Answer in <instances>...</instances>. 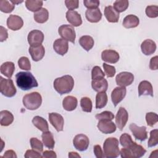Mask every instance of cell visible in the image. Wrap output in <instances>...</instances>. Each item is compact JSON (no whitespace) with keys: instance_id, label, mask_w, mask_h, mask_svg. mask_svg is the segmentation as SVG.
Instances as JSON below:
<instances>
[{"instance_id":"cell-52","label":"cell","mask_w":158,"mask_h":158,"mask_svg":"<svg viewBox=\"0 0 158 158\" xmlns=\"http://www.w3.org/2000/svg\"><path fill=\"white\" fill-rule=\"evenodd\" d=\"M149 68L152 70H156L158 69V57L156 56L152 57L149 62Z\"/></svg>"},{"instance_id":"cell-14","label":"cell","mask_w":158,"mask_h":158,"mask_svg":"<svg viewBox=\"0 0 158 158\" xmlns=\"http://www.w3.org/2000/svg\"><path fill=\"white\" fill-rule=\"evenodd\" d=\"M126 88L123 86H118L112 90L111 93V99L115 107L124 99L126 95Z\"/></svg>"},{"instance_id":"cell-58","label":"cell","mask_w":158,"mask_h":158,"mask_svg":"<svg viewBox=\"0 0 158 158\" xmlns=\"http://www.w3.org/2000/svg\"><path fill=\"white\" fill-rule=\"evenodd\" d=\"M10 2H12L13 4L15 5V4H18L22 3V2H23V1H14V0H10Z\"/></svg>"},{"instance_id":"cell-32","label":"cell","mask_w":158,"mask_h":158,"mask_svg":"<svg viewBox=\"0 0 158 158\" xmlns=\"http://www.w3.org/2000/svg\"><path fill=\"white\" fill-rule=\"evenodd\" d=\"M41 138L43 143L45 147L50 149H52L54 148L55 141L54 139L53 135L51 132L49 131L43 132L41 135Z\"/></svg>"},{"instance_id":"cell-42","label":"cell","mask_w":158,"mask_h":158,"mask_svg":"<svg viewBox=\"0 0 158 158\" xmlns=\"http://www.w3.org/2000/svg\"><path fill=\"white\" fill-rule=\"evenodd\" d=\"M146 121L149 127H153L158 122V115L155 112H148L146 114Z\"/></svg>"},{"instance_id":"cell-15","label":"cell","mask_w":158,"mask_h":158,"mask_svg":"<svg viewBox=\"0 0 158 158\" xmlns=\"http://www.w3.org/2000/svg\"><path fill=\"white\" fill-rule=\"evenodd\" d=\"M23 21L22 19L16 15H10L7 20V26L12 31L20 30L23 27Z\"/></svg>"},{"instance_id":"cell-16","label":"cell","mask_w":158,"mask_h":158,"mask_svg":"<svg viewBox=\"0 0 158 158\" xmlns=\"http://www.w3.org/2000/svg\"><path fill=\"white\" fill-rule=\"evenodd\" d=\"M102 60L110 64L117 63L120 59L119 54L112 49H106L102 52L101 53Z\"/></svg>"},{"instance_id":"cell-31","label":"cell","mask_w":158,"mask_h":158,"mask_svg":"<svg viewBox=\"0 0 158 158\" xmlns=\"http://www.w3.org/2000/svg\"><path fill=\"white\" fill-rule=\"evenodd\" d=\"M35 20L39 23H44L48 20L49 12L46 8H41L34 13Z\"/></svg>"},{"instance_id":"cell-18","label":"cell","mask_w":158,"mask_h":158,"mask_svg":"<svg viewBox=\"0 0 158 158\" xmlns=\"http://www.w3.org/2000/svg\"><path fill=\"white\" fill-rule=\"evenodd\" d=\"M53 49L57 54L60 56H64L68 52V41L62 38H58L53 43Z\"/></svg>"},{"instance_id":"cell-56","label":"cell","mask_w":158,"mask_h":158,"mask_svg":"<svg viewBox=\"0 0 158 158\" xmlns=\"http://www.w3.org/2000/svg\"><path fill=\"white\" fill-rule=\"evenodd\" d=\"M3 157H6V158H9V157H12V158H17V156L15 152V151H14L13 150H7L5 152V153L4 154Z\"/></svg>"},{"instance_id":"cell-2","label":"cell","mask_w":158,"mask_h":158,"mask_svg":"<svg viewBox=\"0 0 158 158\" xmlns=\"http://www.w3.org/2000/svg\"><path fill=\"white\" fill-rule=\"evenodd\" d=\"M54 88L60 94L69 93L74 86V80L69 75H65L56 78L54 81Z\"/></svg>"},{"instance_id":"cell-49","label":"cell","mask_w":158,"mask_h":158,"mask_svg":"<svg viewBox=\"0 0 158 158\" xmlns=\"http://www.w3.org/2000/svg\"><path fill=\"white\" fill-rule=\"evenodd\" d=\"M24 157L25 158H34V157L41 158L43 156L41 155L40 152L32 149L27 150V151L24 155Z\"/></svg>"},{"instance_id":"cell-53","label":"cell","mask_w":158,"mask_h":158,"mask_svg":"<svg viewBox=\"0 0 158 158\" xmlns=\"http://www.w3.org/2000/svg\"><path fill=\"white\" fill-rule=\"evenodd\" d=\"M120 154L122 158H132L131 152L128 148H123L120 151Z\"/></svg>"},{"instance_id":"cell-4","label":"cell","mask_w":158,"mask_h":158,"mask_svg":"<svg viewBox=\"0 0 158 158\" xmlns=\"http://www.w3.org/2000/svg\"><path fill=\"white\" fill-rule=\"evenodd\" d=\"M23 106L28 110H34L38 109L42 103V97L38 92H32L23 97Z\"/></svg>"},{"instance_id":"cell-27","label":"cell","mask_w":158,"mask_h":158,"mask_svg":"<svg viewBox=\"0 0 158 158\" xmlns=\"http://www.w3.org/2000/svg\"><path fill=\"white\" fill-rule=\"evenodd\" d=\"M130 149L132 158H139L143 157L146 152V150L140 144L133 142V144L128 148Z\"/></svg>"},{"instance_id":"cell-36","label":"cell","mask_w":158,"mask_h":158,"mask_svg":"<svg viewBox=\"0 0 158 158\" xmlns=\"http://www.w3.org/2000/svg\"><path fill=\"white\" fill-rule=\"evenodd\" d=\"M114 9L118 13L124 12L128 7L129 2L127 0H117L114 2Z\"/></svg>"},{"instance_id":"cell-35","label":"cell","mask_w":158,"mask_h":158,"mask_svg":"<svg viewBox=\"0 0 158 158\" xmlns=\"http://www.w3.org/2000/svg\"><path fill=\"white\" fill-rule=\"evenodd\" d=\"M43 2L37 0H27L25 1L26 7L31 12H36L42 8Z\"/></svg>"},{"instance_id":"cell-9","label":"cell","mask_w":158,"mask_h":158,"mask_svg":"<svg viewBox=\"0 0 158 158\" xmlns=\"http://www.w3.org/2000/svg\"><path fill=\"white\" fill-rule=\"evenodd\" d=\"M129 128L136 139L143 141L148 138V132L146 127H139L135 123H132L130 125Z\"/></svg>"},{"instance_id":"cell-34","label":"cell","mask_w":158,"mask_h":158,"mask_svg":"<svg viewBox=\"0 0 158 158\" xmlns=\"http://www.w3.org/2000/svg\"><path fill=\"white\" fill-rule=\"evenodd\" d=\"M107 95L106 92H99L96 96V108L102 109L107 102Z\"/></svg>"},{"instance_id":"cell-50","label":"cell","mask_w":158,"mask_h":158,"mask_svg":"<svg viewBox=\"0 0 158 158\" xmlns=\"http://www.w3.org/2000/svg\"><path fill=\"white\" fill-rule=\"evenodd\" d=\"M65 4L68 9L73 10L78 7L79 1L78 0H65Z\"/></svg>"},{"instance_id":"cell-7","label":"cell","mask_w":158,"mask_h":158,"mask_svg":"<svg viewBox=\"0 0 158 158\" xmlns=\"http://www.w3.org/2000/svg\"><path fill=\"white\" fill-rule=\"evenodd\" d=\"M73 144L76 149L79 151H86L89 144L88 137L83 134L77 135L73 139Z\"/></svg>"},{"instance_id":"cell-21","label":"cell","mask_w":158,"mask_h":158,"mask_svg":"<svg viewBox=\"0 0 158 158\" xmlns=\"http://www.w3.org/2000/svg\"><path fill=\"white\" fill-rule=\"evenodd\" d=\"M67 21L74 27H79L82 23V19L80 14L75 10H69L66 12Z\"/></svg>"},{"instance_id":"cell-46","label":"cell","mask_w":158,"mask_h":158,"mask_svg":"<svg viewBox=\"0 0 158 158\" xmlns=\"http://www.w3.org/2000/svg\"><path fill=\"white\" fill-rule=\"evenodd\" d=\"M95 117L98 120H112L114 118V115L112 112L106 110V111L102 112L100 114H96L95 115Z\"/></svg>"},{"instance_id":"cell-12","label":"cell","mask_w":158,"mask_h":158,"mask_svg":"<svg viewBox=\"0 0 158 158\" xmlns=\"http://www.w3.org/2000/svg\"><path fill=\"white\" fill-rule=\"evenodd\" d=\"M49 120L51 125L54 127L57 131H61L63 130L64 120L63 117L56 112H51L49 114Z\"/></svg>"},{"instance_id":"cell-51","label":"cell","mask_w":158,"mask_h":158,"mask_svg":"<svg viewBox=\"0 0 158 158\" xmlns=\"http://www.w3.org/2000/svg\"><path fill=\"white\" fill-rule=\"evenodd\" d=\"M93 151H94V155L97 158L104 157V152H103L100 145H99V144L94 145L93 147Z\"/></svg>"},{"instance_id":"cell-25","label":"cell","mask_w":158,"mask_h":158,"mask_svg":"<svg viewBox=\"0 0 158 158\" xmlns=\"http://www.w3.org/2000/svg\"><path fill=\"white\" fill-rule=\"evenodd\" d=\"M91 86L96 92H106L108 88V83L104 78L94 80L91 81Z\"/></svg>"},{"instance_id":"cell-44","label":"cell","mask_w":158,"mask_h":158,"mask_svg":"<svg viewBox=\"0 0 158 158\" xmlns=\"http://www.w3.org/2000/svg\"><path fill=\"white\" fill-rule=\"evenodd\" d=\"M145 12L149 18H156L158 16V6L151 5L146 7Z\"/></svg>"},{"instance_id":"cell-39","label":"cell","mask_w":158,"mask_h":158,"mask_svg":"<svg viewBox=\"0 0 158 158\" xmlns=\"http://www.w3.org/2000/svg\"><path fill=\"white\" fill-rule=\"evenodd\" d=\"M133 142L131 136L127 133L122 134L120 137V143L123 148H128Z\"/></svg>"},{"instance_id":"cell-10","label":"cell","mask_w":158,"mask_h":158,"mask_svg":"<svg viewBox=\"0 0 158 158\" xmlns=\"http://www.w3.org/2000/svg\"><path fill=\"white\" fill-rule=\"evenodd\" d=\"M30 46H36L42 44L44 40L43 33L38 30H33L29 32L27 37Z\"/></svg>"},{"instance_id":"cell-28","label":"cell","mask_w":158,"mask_h":158,"mask_svg":"<svg viewBox=\"0 0 158 158\" xmlns=\"http://www.w3.org/2000/svg\"><path fill=\"white\" fill-rule=\"evenodd\" d=\"M15 70V65L12 62H6L3 63L0 67L1 74L5 77L10 78Z\"/></svg>"},{"instance_id":"cell-45","label":"cell","mask_w":158,"mask_h":158,"mask_svg":"<svg viewBox=\"0 0 158 158\" xmlns=\"http://www.w3.org/2000/svg\"><path fill=\"white\" fill-rule=\"evenodd\" d=\"M30 146L31 148L35 151H37L40 152H42L43 150V144L40 140L36 138H31L30 140Z\"/></svg>"},{"instance_id":"cell-24","label":"cell","mask_w":158,"mask_h":158,"mask_svg":"<svg viewBox=\"0 0 158 158\" xmlns=\"http://www.w3.org/2000/svg\"><path fill=\"white\" fill-rule=\"evenodd\" d=\"M77 99L72 96H67L62 101L63 108L67 111L75 110L77 106Z\"/></svg>"},{"instance_id":"cell-47","label":"cell","mask_w":158,"mask_h":158,"mask_svg":"<svg viewBox=\"0 0 158 158\" xmlns=\"http://www.w3.org/2000/svg\"><path fill=\"white\" fill-rule=\"evenodd\" d=\"M102 66H103V68H104V70L105 72L104 73L107 75V77L111 78L115 75V72H116L115 67L109 65V64H107L106 63H103Z\"/></svg>"},{"instance_id":"cell-37","label":"cell","mask_w":158,"mask_h":158,"mask_svg":"<svg viewBox=\"0 0 158 158\" xmlns=\"http://www.w3.org/2000/svg\"><path fill=\"white\" fill-rule=\"evenodd\" d=\"M15 8V5L9 1L1 0L0 1V10L1 12L8 14L13 11Z\"/></svg>"},{"instance_id":"cell-38","label":"cell","mask_w":158,"mask_h":158,"mask_svg":"<svg viewBox=\"0 0 158 158\" xmlns=\"http://www.w3.org/2000/svg\"><path fill=\"white\" fill-rule=\"evenodd\" d=\"M80 106L83 112H91L92 110V101L88 97H83L80 100Z\"/></svg>"},{"instance_id":"cell-5","label":"cell","mask_w":158,"mask_h":158,"mask_svg":"<svg viewBox=\"0 0 158 158\" xmlns=\"http://www.w3.org/2000/svg\"><path fill=\"white\" fill-rule=\"evenodd\" d=\"M0 91L2 95L11 98L15 95L17 89L11 79H5L0 77Z\"/></svg>"},{"instance_id":"cell-17","label":"cell","mask_w":158,"mask_h":158,"mask_svg":"<svg viewBox=\"0 0 158 158\" xmlns=\"http://www.w3.org/2000/svg\"><path fill=\"white\" fill-rule=\"evenodd\" d=\"M28 52L33 60L38 62L43 58L45 54V49L44 46L40 44L36 46H30Z\"/></svg>"},{"instance_id":"cell-26","label":"cell","mask_w":158,"mask_h":158,"mask_svg":"<svg viewBox=\"0 0 158 158\" xmlns=\"http://www.w3.org/2000/svg\"><path fill=\"white\" fill-rule=\"evenodd\" d=\"M139 23V18L133 14H130L127 15L123 20L122 25L126 28H135L138 26Z\"/></svg>"},{"instance_id":"cell-57","label":"cell","mask_w":158,"mask_h":158,"mask_svg":"<svg viewBox=\"0 0 158 158\" xmlns=\"http://www.w3.org/2000/svg\"><path fill=\"white\" fill-rule=\"evenodd\" d=\"M69 157H78V158H80L81 156L76 152H69V155H68Z\"/></svg>"},{"instance_id":"cell-1","label":"cell","mask_w":158,"mask_h":158,"mask_svg":"<svg viewBox=\"0 0 158 158\" xmlns=\"http://www.w3.org/2000/svg\"><path fill=\"white\" fill-rule=\"evenodd\" d=\"M17 86L23 91L31 89L38 86V82L31 72H20L15 75Z\"/></svg>"},{"instance_id":"cell-48","label":"cell","mask_w":158,"mask_h":158,"mask_svg":"<svg viewBox=\"0 0 158 158\" xmlns=\"http://www.w3.org/2000/svg\"><path fill=\"white\" fill-rule=\"evenodd\" d=\"M83 4L88 9H91L98 8L100 2L98 0H84Z\"/></svg>"},{"instance_id":"cell-55","label":"cell","mask_w":158,"mask_h":158,"mask_svg":"<svg viewBox=\"0 0 158 158\" xmlns=\"http://www.w3.org/2000/svg\"><path fill=\"white\" fill-rule=\"evenodd\" d=\"M43 157L45 158H56L57 155L53 151H44L43 152Z\"/></svg>"},{"instance_id":"cell-29","label":"cell","mask_w":158,"mask_h":158,"mask_svg":"<svg viewBox=\"0 0 158 158\" xmlns=\"http://www.w3.org/2000/svg\"><path fill=\"white\" fill-rule=\"evenodd\" d=\"M32 123L39 130L45 132L49 130V126L47 121L40 116H35L32 119Z\"/></svg>"},{"instance_id":"cell-43","label":"cell","mask_w":158,"mask_h":158,"mask_svg":"<svg viewBox=\"0 0 158 158\" xmlns=\"http://www.w3.org/2000/svg\"><path fill=\"white\" fill-rule=\"evenodd\" d=\"M18 65L20 69L24 70H29L31 69L30 62L27 57H21L18 60Z\"/></svg>"},{"instance_id":"cell-19","label":"cell","mask_w":158,"mask_h":158,"mask_svg":"<svg viewBox=\"0 0 158 158\" xmlns=\"http://www.w3.org/2000/svg\"><path fill=\"white\" fill-rule=\"evenodd\" d=\"M138 96H150L153 97V88L151 83L147 81L143 80L141 81L138 85Z\"/></svg>"},{"instance_id":"cell-3","label":"cell","mask_w":158,"mask_h":158,"mask_svg":"<svg viewBox=\"0 0 158 158\" xmlns=\"http://www.w3.org/2000/svg\"><path fill=\"white\" fill-rule=\"evenodd\" d=\"M118 140L114 137L107 138L103 144V152L105 157L116 158L120 155Z\"/></svg>"},{"instance_id":"cell-22","label":"cell","mask_w":158,"mask_h":158,"mask_svg":"<svg viewBox=\"0 0 158 158\" xmlns=\"http://www.w3.org/2000/svg\"><path fill=\"white\" fill-rule=\"evenodd\" d=\"M86 19L91 23H97L102 18V13L99 8L87 9L85 12Z\"/></svg>"},{"instance_id":"cell-8","label":"cell","mask_w":158,"mask_h":158,"mask_svg":"<svg viewBox=\"0 0 158 158\" xmlns=\"http://www.w3.org/2000/svg\"><path fill=\"white\" fill-rule=\"evenodd\" d=\"M134 81V75L128 72H122L117 75L115 81L118 86L126 87L130 86Z\"/></svg>"},{"instance_id":"cell-11","label":"cell","mask_w":158,"mask_h":158,"mask_svg":"<svg viewBox=\"0 0 158 158\" xmlns=\"http://www.w3.org/2000/svg\"><path fill=\"white\" fill-rule=\"evenodd\" d=\"M128 119V114L127 110L124 107H120L115 116V123L120 131H122L125 127Z\"/></svg>"},{"instance_id":"cell-30","label":"cell","mask_w":158,"mask_h":158,"mask_svg":"<svg viewBox=\"0 0 158 158\" xmlns=\"http://www.w3.org/2000/svg\"><path fill=\"white\" fill-rule=\"evenodd\" d=\"M14 115L7 110H3L0 112V123L1 126H9L14 121Z\"/></svg>"},{"instance_id":"cell-20","label":"cell","mask_w":158,"mask_h":158,"mask_svg":"<svg viewBox=\"0 0 158 158\" xmlns=\"http://www.w3.org/2000/svg\"><path fill=\"white\" fill-rule=\"evenodd\" d=\"M156 43L150 39L144 40L141 44V51L146 56H149L154 53L156 50Z\"/></svg>"},{"instance_id":"cell-13","label":"cell","mask_w":158,"mask_h":158,"mask_svg":"<svg viewBox=\"0 0 158 158\" xmlns=\"http://www.w3.org/2000/svg\"><path fill=\"white\" fill-rule=\"evenodd\" d=\"M97 127L101 132L104 134H110L116 130L115 124L112 120H99Z\"/></svg>"},{"instance_id":"cell-23","label":"cell","mask_w":158,"mask_h":158,"mask_svg":"<svg viewBox=\"0 0 158 158\" xmlns=\"http://www.w3.org/2000/svg\"><path fill=\"white\" fill-rule=\"evenodd\" d=\"M104 15L109 22L117 23L118 21L120 15L112 6H106L104 9Z\"/></svg>"},{"instance_id":"cell-41","label":"cell","mask_w":158,"mask_h":158,"mask_svg":"<svg viewBox=\"0 0 158 158\" xmlns=\"http://www.w3.org/2000/svg\"><path fill=\"white\" fill-rule=\"evenodd\" d=\"M105 73L102 70L100 67L99 66H94L91 70V78L92 80L101 79L104 78Z\"/></svg>"},{"instance_id":"cell-33","label":"cell","mask_w":158,"mask_h":158,"mask_svg":"<svg viewBox=\"0 0 158 158\" xmlns=\"http://www.w3.org/2000/svg\"><path fill=\"white\" fill-rule=\"evenodd\" d=\"M79 43L85 51H89L93 47L94 41L91 36L84 35L79 39Z\"/></svg>"},{"instance_id":"cell-40","label":"cell","mask_w":158,"mask_h":158,"mask_svg":"<svg viewBox=\"0 0 158 158\" xmlns=\"http://www.w3.org/2000/svg\"><path fill=\"white\" fill-rule=\"evenodd\" d=\"M158 143V130L154 129L151 131L150 137L148 142V146L149 148L154 147Z\"/></svg>"},{"instance_id":"cell-6","label":"cell","mask_w":158,"mask_h":158,"mask_svg":"<svg viewBox=\"0 0 158 158\" xmlns=\"http://www.w3.org/2000/svg\"><path fill=\"white\" fill-rule=\"evenodd\" d=\"M58 33L63 40L75 43L76 33L74 28L70 25H62L58 29Z\"/></svg>"},{"instance_id":"cell-54","label":"cell","mask_w":158,"mask_h":158,"mask_svg":"<svg viewBox=\"0 0 158 158\" xmlns=\"http://www.w3.org/2000/svg\"><path fill=\"white\" fill-rule=\"evenodd\" d=\"M8 38V33L7 30L2 27V25L0 27V41L3 42L6 40Z\"/></svg>"}]
</instances>
